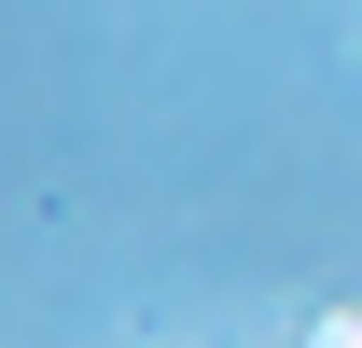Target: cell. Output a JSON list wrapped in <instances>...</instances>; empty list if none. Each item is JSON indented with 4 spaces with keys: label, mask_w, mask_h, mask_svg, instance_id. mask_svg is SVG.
<instances>
[{
    "label": "cell",
    "mask_w": 362,
    "mask_h": 348,
    "mask_svg": "<svg viewBox=\"0 0 362 348\" xmlns=\"http://www.w3.org/2000/svg\"><path fill=\"white\" fill-rule=\"evenodd\" d=\"M307 348H362V306H334V320H320V335Z\"/></svg>",
    "instance_id": "1"
}]
</instances>
